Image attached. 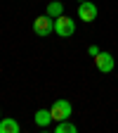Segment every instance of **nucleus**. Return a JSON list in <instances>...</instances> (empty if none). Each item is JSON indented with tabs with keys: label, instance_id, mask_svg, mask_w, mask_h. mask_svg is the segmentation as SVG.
Here are the masks:
<instances>
[{
	"label": "nucleus",
	"instance_id": "obj_6",
	"mask_svg": "<svg viewBox=\"0 0 118 133\" xmlns=\"http://www.w3.org/2000/svg\"><path fill=\"white\" fill-rule=\"evenodd\" d=\"M33 121H36V126H40V128H50V124H52L54 119H52V112L50 109H38L36 114H33Z\"/></svg>",
	"mask_w": 118,
	"mask_h": 133
},
{
	"label": "nucleus",
	"instance_id": "obj_3",
	"mask_svg": "<svg viewBox=\"0 0 118 133\" xmlns=\"http://www.w3.org/2000/svg\"><path fill=\"white\" fill-rule=\"evenodd\" d=\"M50 112H52L54 121H64V119L71 116V102H69V100H54L52 107H50Z\"/></svg>",
	"mask_w": 118,
	"mask_h": 133
},
{
	"label": "nucleus",
	"instance_id": "obj_1",
	"mask_svg": "<svg viewBox=\"0 0 118 133\" xmlns=\"http://www.w3.org/2000/svg\"><path fill=\"white\" fill-rule=\"evenodd\" d=\"M54 33L59 38H69L76 33V22L71 19V17H66V14H59L57 19H54Z\"/></svg>",
	"mask_w": 118,
	"mask_h": 133
},
{
	"label": "nucleus",
	"instance_id": "obj_12",
	"mask_svg": "<svg viewBox=\"0 0 118 133\" xmlns=\"http://www.w3.org/2000/svg\"><path fill=\"white\" fill-rule=\"evenodd\" d=\"M0 119H3V116H0Z\"/></svg>",
	"mask_w": 118,
	"mask_h": 133
},
{
	"label": "nucleus",
	"instance_id": "obj_4",
	"mask_svg": "<svg viewBox=\"0 0 118 133\" xmlns=\"http://www.w3.org/2000/svg\"><path fill=\"white\" fill-rule=\"evenodd\" d=\"M78 19L80 22H95L97 19V5L85 0V3H78Z\"/></svg>",
	"mask_w": 118,
	"mask_h": 133
},
{
	"label": "nucleus",
	"instance_id": "obj_8",
	"mask_svg": "<svg viewBox=\"0 0 118 133\" xmlns=\"http://www.w3.org/2000/svg\"><path fill=\"white\" fill-rule=\"evenodd\" d=\"M45 14H50L52 19H57L59 14H64V3H59V0H52V3L47 5V12Z\"/></svg>",
	"mask_w": 118,
	"mask_h": 133
},
{
	"label": "nucleus",
	"instance_id": "obj_10",
	"mask_svg": "<svg viewBox=\"0 0 118 133\" xmlns=\"http://www.w3.org/2000/svg\"><path fill=\"white\" fill-rule=\"evenodd\" d=\"M99 52H102V50H99L97 45H90V48H88V55H90V57H97Z\"/></svg>",
	"mask_w": 118,
	"mask_h": 133
},
{
	"label": "nucleus",
	"instance_id": "obj_5",
	"mask_svg": "<svg viewBox=\"0 0 118 133\" xmlns=\"http://www.w3.org/2000/svg\"><path fill=\"white\" fill-rule=\"evenodd\" d=\"M95 64H97V69H99V71L109 74L113 66H116V59H113V55H111V52H99V55L95 57Z\"/></svg>",
	"mask_w": 118,
	"mask_h": 133
},
{
	"label": "nucleus",
	"instance_id": "obj_2",
	"mask_svg": "<svg viewBox=\"0 0 118 133\" xmlns=\"http://www.w3.org/2000/svg\"><path fill=\"white\" fill-rule=\"evenodd\" d=\"M33 31H36V36H40V38L50 36V33L54 31V19H52L50 14H40V17H36V19H33Z\"/></svg>",
	"mask_w": 118,
	"mask_h": 133
},
{
	"label": "nucleus",
	"instance_id": "obj_11",
	"mask_svg": "<svg viewBox=\"0 0 118 133\" xmlns=\"http://www.w3.org/2000/svg\"><path fill=\"white\" fill-rule=\"evenodd\" d=\"M78 3H85V0H78Z\"/></svg>",
	"mask_w": 118,
	"mask_h": 133
},
{
	"label": "nucleus",
	"instance_id": "obj_9",
	"mask_svg": "<svg viewBox=\"0 0 118 133\" xmlns=\"http://www.w3.org/2000/svg\"><path fill=\"white\" fill-rule=\"evenodd\" d=\"M76 131H78V126L71 124L69 119H64V121H59V124L54 126V133H76Z\"/></svg>",
	"mask_w": 118,
	"mask_h": 133
},
{
	"label": "nucleus",
	"instance_id": "obj_7",
	"mask_svg": "<svg viewBox=\"0 0 118 133\" xmlns=\"http://www.w3.org/2000/svg\"><path fill=\"white\" fill-rule=\"evenodd\" d=\"M21 126L17 124L14 119H10V116H5V119H0V133H19Z\"/></svg>",
	"mask_w": 118,
	"mask_h": 133
}]
</instances>
